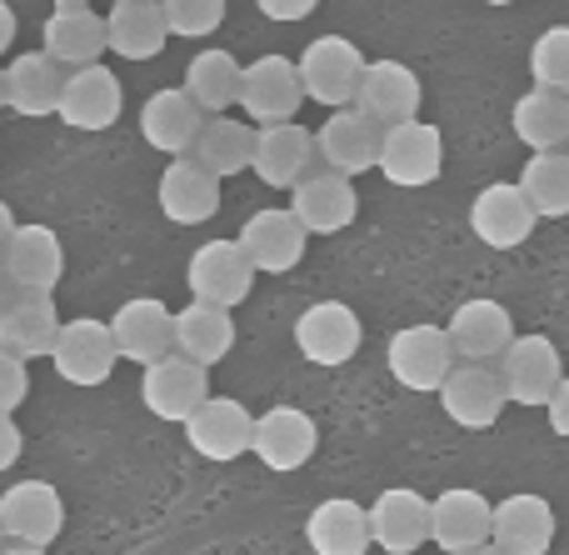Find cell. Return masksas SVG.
Segmentation results:
<instances>
[{
	"instance_id": "6da1fadb",
	"label": "cell",
	"mask_w": 569,
	"mask_h": 555,
	"mask_svg": "<svg viewBox=\"0 0 569 555\" xmlns=\"http://www.w3.org/2000/svg\"><path fill=\"white\" fill-rule=\"evenodd\" d=\"M375 170L400 190L435 186L440 170H445V136L430 126V120H400V126H385Z\"/></svg>"
},
{
	"instance_id": "7a4b0ae2",
	"label": "cell",
	"mask_w": 569,
	"mask_h": 555,
	"mask_svg": "<svg viewBox=\"0 0 569 555\" xmlns=\"http://www.w3.org/2000/svg\"><path fill=\"white\" fill-rule=\"evenodd\" d=\"M295 70H300L305 100L330 106V110H345V106H355V90H360V76H365V56H360L355 40L320 36V40L305 46V56L295 60Z\"/></svg>"
},
{
	"instance_id": "3957f363",
	"label": "cell",
	"mask_w": 569,
	"mask_h": 555,
	"mask_svg": "<svg viewBox=\"0 0 569 555\" xmlns=\"http://www.w3.org/2000/svg\"><path fill=\"white\" fill-rule=\"evenodd\" d=\"M186 286H190V300L236 310V306H246L250 290H256V266H250V256L240 250V240H206V246L186 260Z\"/></svg>"
},
{
	"instance_id": "277c9868",
	"label": "cell",
	"mask_w": 569,
	"mask_h": 555,
	"mask_svg": "<svg viewBox=\"0 0 569 555\" xmlns=\"http://www.w3.org/2000/svg\"><path fill=\"white\" fill-rule=\"evenodd\" d=\"M140 400L156 420H170V426H186L200 410V400H210V370L186 360L180 350L140 366Z\"/></svg>"
},
{
	"instance_id": "5b68a950",
	"label": "cell",
	"mask_w": 569,
	"mask_h": 555,
	"mask_svg": "<svg viewBox=\"0 0 569 555\" xmlns=\"http://www.w3.org/2000/svg\"><path fill=\"white\" fill-rule=\"evenodd\" d=\"M500 370V386H505V400L510 406H545L555 396V386L565 380V360H560V346L550 336H515L505 346V356L495 360Z\"/></svg>"
},
{
	"instance_id": "8992f818",
	"label": "cell",
	"mask_w": 569,
	"mask_h": 555,
	"mask_svg": "<svg viewBox=\"0 0 569 555\" xmlns=\"http://www.w3.org/2000/svg\"><path fill=\"white\" fill-rule=\"evenodd\" d=\"M116 340H110V326L106 320H60V336H56V350H50V366H56V376L66 380V386H106L110 376H116Z\"/></svg>"
},
{
	"instance_id": "52a82bcc",
	"label": "cell",
	"mask_w": 569,
	"mask_h": 555,
	"mask_svg": "<svg viewBox=\"0 0 569 555\" xmlns=\"http://www.w3.org/2000/svg\"><path fill=\"white\" fill-rule=\"evenodd\" d=\"M455 346L450 336H445V326H405L390 336V346H385V366H390V376L400 380L405 390H420V396H430V390L445 386V376L455 370Z\"/></svg>"
},
{
	"instance_id": "ba28073f",
	"label": "cell",
	"mask_w": 569,
	"mask_h": 555,
	"mask_svg": "<svg viewBox=\"0 0 569 555\" xmlns=\"http://www.w3.org/2000/svg\"><path fill=\"white\" fill-rule=\"evenodd\" d=\"M435 396H440L445 416L465 430H490L505 416V406H510L500 386V370L490 360H455V370L445 376V386Z\"/></svg>"
},
{
	"instance_id": "9c48e42d",
	"label": "cell",
	"mask_w": 569,
	"mask_h": 555,
	"mask_svg": "<svg viewBox=\"0 0 569 555\" xmlns=\"http://www.w3.org/2000/svg\"><path fill=\"white\" fill-rule=\"evenodd\" d=\"M305 106L300 90V70L284 56H260L240 70V110L250 126H280L295 120V110Z\"/></svg>"
},
{
	"instance_id": "30bf717a",
	"label": "cell",
	"mask_w": 569,
	"mask_h": 555,
	"mask_svg": "<svg viewBox=\"0 0 569 555\" xmlns=\"http://www.w3.org/2000/svg\"><path fill=\"white\" fill-rule=\"evenodd\" d=\"M126 110V86L110 66H80V70H66V86H60V106L56 116L76 130H110Z\"/></svg>"
},
{
	"instance_id": "8fae6325",
	"label": "cell",
	"mask_w": 569,
	"mask_h": 555,
	"mask_svg": "<svg viewBox=\"0 0 569 555\" xmlns=\"http://www.w3.org/2000/svg\"><path fill=\"white\" fill-rule=\"evenodd\" d=\"M290 216L305 226V236H340V230H350L355 216H360L355 180L315 166L310 176L290 190Z\"/></svg>"
},
{
	"instance_id": "7c38bea8",
	"label": "cell",
	"mask_w": 569,
	"mask_h": 555,
	"mask_svg": "<svg viewBox=\"0 0 569 555\" xmlns=\"http://www.w3.org/2000/svg\"><path fill=\"white\" fill-rule=\"evenodd\" d=\"M360 340H365V326L345 300H320V306H310L295 320V350H300L310 366H325V370L355 360Z\"/></svg>"
},
{
	"instance_id": "4fadbf2b",
	"label": "cell",
	"mask_w": 569,
	"mask_h": 555,
	"mask_svg": "<svg viewBox=\"0 0 569 555\" xmlns=\"http://www.w3.org/2000/svg\"><path fill=\"white\" fill-rule=\"evenodd\" d=\"M375 156H380V126L355 106L330 110V120H320L315 130V160L335 176H365L375 170Z\"/></svg>"
},
{
	"instance_id": "5bb4252c",
	"label": "cell",
	"mask_w": 569,
	"mask_h": 555,
	"mask_svg": "<svg viewBox=\"0 0 569 555\" xmlns=\"http://www.w3.org/2000/svg\"><path fill=\"white\" fill-rule=\"evenodd\" d=\"M106 326H110V340H116L120 360H136V366H150V360L176 350V310L156 296L126 300Z\"/></svg>"
},
{
	"instance_id": "9a60e30c",
	"label": "cell",
	"mask_w": 569,
	"mask_h": 555,
	"mask_svg": "<svg viewBox=\"0 0 569 555\" xmlns=\"http://www.w3.org/2000/svg\"><path fill=\"white\" fill-rule=\"evenodd\" d=\"M240 250L250 256V266H256V276H284V270H295L305 260V246H310V236H305V226L290 216V206H266L256 210V216L240 226Z\"/></svg>"
},
{
	"instance_id": "2e32d148",
	"label": "cell",
	"mask_w": 569,
	"mask_h": 555,
	"mask_svg": "<svg viewBox=\"0 0 569 555\" xmlns=\"http://www.w3.org/2000/svg\"><path fill=\"white\" fill-rule=\"evenodd\" d=\"M66 526V501L50 480H16L0 496V531L16 546H50Z\"/></svg>"
},
{
	"instance_id": "e0dca14e",
	"label": "cell",
	"mask_w": 569,
	"mask_h": 555,
	"mask_svg": "<svg viewBox=\"0 0 569 555\" xmlns=\"http://www.w3.org/2000/svg\"><path fill=\"white\" fill-rule=\"evenodd\" d=\"M315 446H320V430H315V420L300 406H270L250 426V450L260 456V466L280 470V476L310 466Z\"/></svg>"
},
{
	"instance_id": "ac0fdd59",
	"label": "cell",
	"mask_w": 569,
	"mask_h": 555,
	"mask_svg": "<svg viewBox=\"0 0 569 555\" xmlns=\"http://www.w3.org/2000/svg\"><path fill=\"white\" fill-rule=\"evenodd\" d=\"M420 76L400 60H365L360 90H355V110L375 120V126H400V120H420Z\"/></svg>"
},
{
	"instance_id": "d6986e66",
	"label": "cell",
	"mask_w": 569,
	"mask_h": 555,
	"mask_svg": "<svg viewBox=\"0 0 569 555\" xmlns=\"http://www.w3.org/2000/svg\"><path fill=\"white\" fill-rule=\"evenodd\" d=\"M535 210L530 200H525L520 180H495V186H485L480 196L470 200V230L485 240L490 250H515L525 246V240L535 236Z\"/></svg>"
},
{
	"instance_id": "ffe728a7",
	"label": "cell",
	"mask_w": 569,
	"mask_h": 555,
	"mask_svg": "<svg viewBox=\"0 0 569 555\" xmlns=\"http://www.w3.org/2000/svg\"><path fill=\"white\" fill-rule=\"evenodd\" d=\"M315 166H320V160H315V136L305 126H295V120L256 126V156H250V170H256L270 190H295Z\"/></svg>"
},
{
	"instance_id": "44dd1931",
	"label": "cell",
	"mask_w": 569,
	"mask_h": 555,
	"mask_svg": "<svg viewBox=\"0 0 569 555\" xmlns=\"http://www.w3.org/2000/svg\"><path fill=\"white\" fill-rule=\"evenodd\" d=\"M250 426H256V416H250L240 400L210 396V400H200V410L186 420V440L200 460L226 466V460H240L250 450Z\"/></svg>"
},
{
	"instance_id": "7402d4cb",
	"label": "cell",
	"mask_w": 569,
	"mask_h": 555,
	"mask_svg": "<svg viewBox=\"0 0 569 555\" xmlns=\"http://www.w3.org/2000/svg\"><path fill=\"white\" fill-rule=\"evenodd\" d=\"M490 546L505 555H545L555 546V506L535 490L490 506Z\"/></svg>"
},
{
	"instance_id": "603a6c76",
	"label": "cell",
	"mask_w": 569,
	"mask_h": 555,
	"mask_svg": "<svg viewBox=\"0 0 569 555\" xmlns=\"http://www.w3.org/2000/svg\"><path fill=\"white\" fill-rule=\"evenodd\" d=\"M0 266H6L16 290L50 296L60 286V276H66V250H60V236L50 226H16L6 250H0Z\"/></svg>"
},
{
	"instance_id": "cb8c5ba5",
	"label": "cell",
	"mask_w": 569,
	"mask_h": 555,
	"mask_svg": "<svg viewBox=\"0 0 569 555\" xmlns=\"http://www.w3.org/2000/svg\"><path fill=\"white\" fill-rule=\"evenodd\" d=\"M370 541L385 555H415L430 541V501L410 486H390L370 506Z\"/></svg>"
},
{
	"instance_id": "d4e9b609",
	"label": "cell",
	"mask_w": 569,
	"mask_h": 555,
	"mask_svg": "<svg viewBox=\"0 0 569 555\" xmlns=\"http://www.w3.org/2000/svg\"><path fill=\"white\" fill-rule=\"evenodd\" d=\"M430 541L445 555L490 546V501L470 486H450L430 501Z\"/></svg>"
},
{
	"instance_id": "484cf974",
	"label": "cell",
	"mask_w": 569,
	"mask_h": 555,
	"mask_svg": "<svg viewBox=\"0 0 569 555\" xmlns=\"http://www.w3.org/2000/svg\"><path fill=\"white\" fill-rule=\"evenodd\" d=\"M445 336H450V346L460 360H500L505 346L515 340V320L500 300L475 296V300H460V306H455V316L445 320Z\"/></svg>"
},
{
	"instance_id": "4316f807",
	"label": "cell",
	"mask_w": 569,
	"mask_h": 555,
	"mask_svg": "<svg viewBox=\"0 0 569 555\" xmlns=\"http://www.w3.org/2000/svg\"><path fill=\"white\" fill-rule=\"evenodd\" d=\"M60 336V310L56 296H40V290H16L10 306L0 310V346L16 350L20 360H50Z\"/></svg>"
},
{
	"instance_id": "83f0119b",
	"label": "cell",
	"mask_w": 569,
	"mask_h": 555,
	"mask_svg": "<svg viewBox=\"0 0 569 555\" xmlns=\"http://www.w3.org/2000/svg\"><path fill=\"white\" fill-rule=\"evenodd\" d=\"M40 50H46L56 66H96L106 56V16H96L90 6H56L40 30Z\"/></svg>"
},
{
	"instance_id": "f1b7e54d",
	"label": "cell",
	"mask_w": 569,
	"mask_h": 555,
	"mask_svg": "<svg viewBox=\"0 0 569 555\" xmlns=\"http://www.w3.org/2000/svg\"><path fill=\"white\" fill-rule=\"evenodd\" d=\"M216 210H220V180L210 170H200L186 156H176L160 170V216L170 226H200V220H216Z\"/></svg>"
},
{
	"instance_id": "f546056e",
	"label": "cell",
	"mask_w": 569,
	"mask_h": 555,
	"mask_svg": "<svg viewBox=\"0 0 569 555\" xmlns=\"http://www.w3.org/2000/svg\"><path fill=\"white\" fill-rule=\"evenodd\" d=\"M250 156H256V126L236 120V116H206L186 150V160H196V166L210 170L216 180L250 170Z\"/></svg>"
},
{
	"instance_id": "4dcf8cb0",
	"label": "cell",
	"mask_w": 569,
	"mask_h": 555,
	"mask_svg": "<svg viewBox=\"0 0 569 555\" xmlns=\"http://www.w3.org/2000/svg\"><path fill=\"white\" fill-rule=\"evenodd\" d=\"M170 40L160 0H116L106 16V46L120 60H156Z\"/></svg>"
},
{
	"instance_id": "1f68e13d",
	"label": "cell",
	"mask_w": 569,
	"mask_h": 555,
	"mask_svg": "<svg viewBox=\"0 0 569 555\" xmlns=\"http://www.w3.org/2000/svg\"><path fill=\"white\" fill-rule=\"evenodd\" d=\"M305 541L315 555H365L375 546L370 541V511L360 501L330 496L305 516Z\"/></svg>"
},
{
	"instance_id": "d6a6232c",
	"label": "cell",
	"mask_w": 569,
	"mask_h": 555,
	"mask_svg": "<svg viewBox=\"0 0 569 555\" xmlns=\"http://www.w3.org/2000/svg\"><path fill=\"white\" fill-rule=\"evenodd\" d=\"M200 120L206 116H200L196 100H190L180 86L150 90L146 106H140V136H146V146L160 150V156H186L196 130H200Z\"/></svg>"
},
{
	"instance_id": "836d02e7",
	"label": "cell",
	"mask_w": 569,
	"mask_h": 555,
	"mask_svg": "<svg viewBox=\"0 0 569 555\" xmlns=\"http://www.w3.org/2000/svg\"><path fill=\"white\" fill-rule=\"evenodd\" d=\"M60 86H66V70H60L46 50H26V56H16L6 66V106L30 120L56 116Z\"/></svg>"
},
{
	"instance_id": "e575fe53",
	"label": "cell",
	"mask_w": 569,
	"mask_h": 555,
	"mask_svg": "<svg viewBox=\"0 0 569 555\" xmlns=\"http://www.w3.org/2000/svg\"><path fill=\"white\" fill-rule=\"evenodd\" d=\"M240 60L230 56V50L210 46V50H196V56L186 60V96L196 100L200 116H226L230 106L240 100Z\"/></svg>"
},
{
	"instance_id": "d590c367",
	"label": "cell",
	"mask_w": 569,
	"mask_h": 555,
	"mask_svg": "<svg viewBox=\"0 0 569 555\" xmlns=\"http://www.w3.org/2000/svg\"><path fill=\"white\" fill-rule=\"evenodd\" d=\"M230 346H236V320H230V310L206 306V300H190V306L176 316V350L186 360H196V366L210 370L216 360L230 356Z\"/></svg>"
},
{
	"instance_id": "8d00e7d4",
	"label": "cell",
	"mask_w": 569,
	"mask_h": 555,
	"mask_svg": "<svg viewBox=\"0 0 569 555\" xmlns=\"http://www.w3.org/2000/svg\"><path fill=\"white\" fill-rule=\"evenodd\" d=\"M510 126L530 150H560L569 140V96H560V90H540V86L525 90V96L515 100Z\"/></svg>"
},
{
	"instance_id": "74e56055",
	"label": "cell",
	"mask_w": 569,
	"mask_h": 555,
	"mask_svg": "<svg viewBox=\"0 0 569 555\" xmlns=\"http://www.w3.org/2000/svg\"><path fill=\"white\" fill-rule=\"evenodd\" d=\"M520 190L540 220L569 216V156L565 150H535L520 170Z\"/></svg>"
},
{
	"instance_id": "f35d334b",
	"label": "cell",
	"mask_w": 569,
	"mask_h": 555,
	"mask_svg": "<svg viewBox=\"0 0 569 555\" xmlns=\"http://www.w3.org/2000/svg\"><path fill=\"white\" fill-rule=\"evenodd\" d=\"M530 76L540 90L569 96V26H550L530 50Z\"/></svg>"
},
{
	"instance_id": "ab89813d",
	"label": "cell",
	"mask_w": 569,
	"mask_h": 555,
	"mask_svg": "<svg viewBox=\"0 0 569 555\" xmlns=\"http://www.w3.org/2000/svg\"><path fill=\"white\" fill-rule=\"evenodd\" d=\"M160 10H166L170 36H186V40L216 36L220 20H226V0H160Z\"/></svg>"
},
{
	"instance_id": "60d3db41",
	"label": "cell",
	"mask_w": 569,
	"mask_h": 555,
	"mask_svg": "<svg viewBox=\"0 0 569 555\" xmlns=\"http://www.w3.org/2000/svg\"><path fill=\"white\" fill-rule=\"evenodd\" d=\"M30 390V376H26V360L16 356V350L0 346V416H16L20 400H26Z\"/></svg>"
},
{
	"instance_id": "b9f144b4",
	"label": "cell",
	"mask_w": 569,
	"mask_h": 555,
	"mask_svg": "<svg viewBox=\"0 0 569 555\" xmlns=\"http://www.w3.org/2000/svg\"><path fill=\"white\" fill-rule=\"evenodd\" d=\"M256 6H260V16H266V20H280V26H300V20L315 16V6H320V0H256Z\"/></svg>"
},
{
	"instance_id": "7bdbcfd3",
	"label": "cell",
	"mask_w": 569,
	"mask_h": 555,
	"mask_svg": "<svg viewBox=\"0 0 569 555\" xmlns=\"http://www.w3.org/2000/svg\"><path fill=\"white\" fill-rule=\"evenodd\" d=\"M20 450H26V436H20L16 416H0V476L20 460Z\"/></svg>"
},
{
	"instance_id": "ee69618b",
	"label": "cell",
	"mask_w": 569,
	"mask_h": 555,
	"mask_svg": "<svg viewBox=\"0 0 569 555\" xmlns=\"http://www.w3.org/2000/svg\"><path fill=\"white\" fill-rule=\"evenodd\" d=\"M545 416H550V430L560 440H569V376L555 386V396L545 400Z\"/></svg>"
},
{
	"instance_id": "f6af8a7d",
	"label": "cell",
	"mask_w": 569,
	"mask_h": 555,
	"mask_svg": "<svg viewBox=\"0 0 569 555\" xmlns=\"http://www.w3.org/2000/svg\"><path fill=\"white\" fill-rule=\"evenodd\" d=\"M16 30H20V20H16V10L0 0V56H6L10 46H16Z\"/></svg>"
},
{
	"instance_id": "bcb514c9",
	"label": "cell",
	"mask_w": 569,
	"mask_h": 555,
	"mask_svg": "<svg viewBox=\"0 0 569 555\" xmlns=\"http://www.w3.org/2000/svg\"><path fill=\"white\" fill-rule=\"evenodd\" d=\"M16 226H20V220L10 216V206L0 200V250H6V240H10V230H16Z\"/></svg>"
},
{
	"instance_id": "7dc6e473",
	"label": "cell",
	"mask_w": 569,
	"mask_h": 555,
	"mask_svg": "<svg viewBox=\"0 0 569 555\" xmlns=\"http://www.w3.org/2000/svg\"><path fill=\"white\" fill-rule=\"evenodd\" d=\"M10 296H16V286H10L6 266H0V310H6V306H10Z\"/></svg>"
},
{
	"instance_id": "c3c4849f",
	"label": "cell",
	"mask_w": 569,
	"mask_h": 555,
	"mask_svg": "<svg viewBox=\"0 0 569 555\" xmlns=\"http://www.w3.org/2000/svg\"><path fill=\"white\" fill-rule=\"evenodd\" d=\"M0 555H46V546H6Z\"/></svg>"
},
{
	"instance_id": "681fc988",
	"label": "cell",
	"mask_w": 569,
	"mask_h": 555,
	"mask_svg": "<svg viewBox=\"0 0 569 555\" xmlns=\"http://www.w3.org/2000/svg\"><path fill=\"white\" fill-rule=\"evenodd\" d=\"M465 555H505V551H495V546H475V551H465Z\"/></svg>"
},
{
	"instance_id": "f907efd6",
	"label": "cell",
	"mask_w": 569,
	"mask_h": 555,
	"mask_svg": "<svg viewBox=\"0 0 569 555\" xmlns=\"http://www.w3.org/2000/svg\"><path fill=\"white\" fill-rule=\"evenodd\" d=\"M0 110H6V66H0Z\"/></svg>"
},
{
	"instance_id": "816d5d0a",
	"label": "cell",
	"mask_w": 569,
	"mask_h": 555,
	"mask_svg": "<svg viewBox=\"0 0 569 555\" xmlns=\"http://www.w3.org/2000/svg\"><path fill=\"white\" fill-rule=\"evenodd\" d=\"M56 6H86V0H56Z\"/></svg>"
},
{
	"instance_id": "f5cc1de1",
	"label": "cell",
	"mask_w": 569,
	"mask_h": 555,
	"mask_svg": "<svg viewBox=\"0 0 569 555\" xmlns=\"http://www.w3.org/2000/svg\"><path fill=\"white\" fill-rule=\"evenodd\" d=\"M485 6H515V0H485Z\"/></svg>"
},
{
	"instance_id": "db71d44e",
	"label": "cell",
	"mask_w": 569,
	"mask_h": 555,
	"mask_svg": "<svg viewBox=\"0 0 569 555\" xmlns=\"http://www.w3.org/2000/svg\"><path fill=\"white\" fill-rule=\"evenodd\" d=\"M0 551H6V531H0Z\"/></svg>"
}]
</instances>
